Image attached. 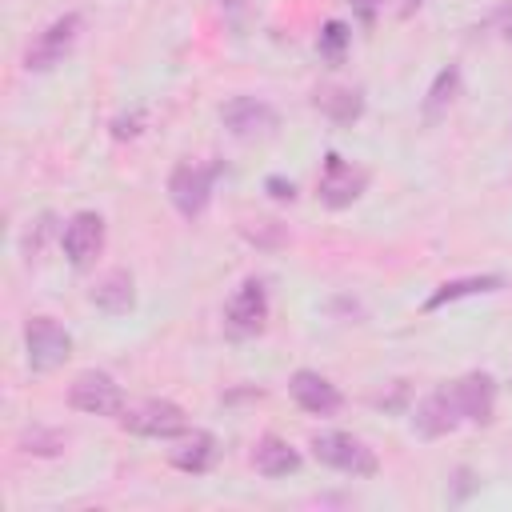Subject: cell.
Wrapping results in <instances>:
<instances>
[{"label":"cell","instance_id":"obj_1","mask_svg":"<svg viewBox=\"0 0 512 512\" xmlns=\"http://www.w3.org/2000/svg\"><path fill=\"white\" fill-rule=\"evenodd\" d=\"M216 172H220V164H192V160H180L172 168V176H168V200H172V208L184 220H196L208 208Z\"/></svg>","mask_w":512,"mask_h":512},{"label":"cell","instance_id":"obj_2","mask_svg":"<svg viewBox=\"0 0 512 512\" xmlns=\"http://www.w3.org/2000/svg\"><path fill=\"white\" fill-rule=\"evenodd\" d=\"M120 424H124V432L144 436V440H172V436L188 432V416L172 400H140L120 412Z\"/></svg>","mask_w":512,"mask_h":512},{"label":"cell","instance_id":"obj_3","mask_svg":"<svg viewBox=\"0 0 512 512\" xmlns=\"http://www.w3.org/2000/svg\"><path fill=\"white\" fill-rule=\"evenodd\" d=\"M80 28H84L80 12H64V16H56V20H52L44 32H36V40L28 44V52H24V68H28V72H48V68H56V64L76 48Z\"/></svg>","mask_w":512,"mask_h":512},{"label":"cell","instance_id":"obj_4","mask_svg":"<svg viewBox=\"0 0 512 512\" xmlns=\"http://www.w3.org/2000/svg\"><path fill=\"white\" fill-rule=\"evenodd\" d=\"M24 352L32 372H52L72 356V336L52 316H32L24 324Z\"/></svg>","mask_w":512,"mask_h":512},{"label":"cell","instance_id":"obj_5","mask_svg":"<svg viewBox=\"0 0 512 512\" xmlns=\"http://www.w3.org/2000/svg\"><path fill=\"white\" fill-rule=\"evenodd\" d=\"M312 456L336 472H348V476H372L376 472V452L364 440H356L352 432H316Z\"/></svg>","mask_w":512,"mask_h":512},{"label":"cell","instance_id":"obj_6","mask_svg":"<svg viewBox=\"0 0 512 512\" xmlns=\"http://www.w3.org/2000/svg\"><path fill=\"white\" fill-rule=\"evenodd\" d=\"M364 188H368V172L364 168H356L340 152H328L324 156L320 180H316V196H320L324 208H348L352 200H360Z\"/></svg>","mask_w":512,"mask_h":512},{"label":"cell","instance_id":"obj_7","mask_svg":"<svg viewBox=\"0 0 512 512\" xmlns=\"http://www.w3.org/2000/svg\"><path fill=\"white\" fill-rule=\"evenodd\" d=\"M220 120L236 140H264V136H272L280 128L276 108L268 100H260V96H232L220 108Z\"/></svg>","mask_w":512,"mask_h":512},{"label":"cell","instance_id":"obj_8","mask_svg":"<svg viewBox=\"0 0 512 512\" xmlns=\"http://www.w3.org/2000/svg\"><path fill=\"white\" fill-rule=\"evenodd\" d=\"M264 320H268V292H264V280L252 276V280H244L228 296V304H224V328H228V336L244 340V336H256L264 328Z\"/></svg>","mask_w":512,"mask_h":512},{"label":"cell","instance_id":"obj_9","mask_svg":"<svg viewBox=\"0 0 512 512\" xmlns=\"http://www.w3.org/2000/svg\"><path fill=\"white\" fill-rule=\"evenodd\" d=\"M68 404H72L76 412H88V416H120V412H124V392H120V384H116L108 372L88 368V372H80V376L72 380Z\"/></svg>","mask_w":512,"mask_h":512},{"label":"cell","instance_id":"obj_10","mask_svg":"<svg viewBox=\"0 0 512 512\" xmlns=\"http://www.w3.org/2000/svg\"><path fill=\"white\" fill-rule=\"evenodd\" d=\"M60 244H64L68 264L76 272H88L100 260V252H104V220H100V212H76V216H68V224L60 232Z\"/></svg>","mask_w":512,"mask_h":512},{"label":"cell","instance_id":"obj_11","mask_svg":"<svg viewBox=\"0 0 512 512\" xmlns=\"http://www.w3.org/2000/svg\"><path fill=\"white\" fill-rule=\"evenodd\" d=\"M456 408H460V420L468 424H488L492 412H496V380L488 372H464L460 380L448 384Z\"/></svg>","mask_w":512,"mask_h":512},{"label":"cell","instance_id":"obj_12","mask_svg":"<svg viewBox=\"0 0 512 512\" xmlns=\"http://www.w3.org/2000/svg\"><path fill=\"white\" fill-rule=\"evenodd\" d=\"M288 392H292V400H296V404H300L308 416H332V412L344 404L340 388H336L328 376L312 372V368H300V372H292V380H288Z\"/></svg>","mask_w":512,"mask_h":512},{"label":"cell","instance_id":"obj_13","mask_svg":"<svg viewBox=\"0 0 512 512\" xmlns=\"http://www.w3.org/2000/svg\"><path fill=\"white\" fill-rule=\"evenodd\" d=\"M412 424H416V432H420V436H428V440L448 436V432H456V428L464 424V420H460V408H456V400H452V392H448V384L432 388V392L416 404Z\"/></svg>","mask_w":512,"mask_h":512},{"label":"cell","instance_id":"obj_14","mask_svg":"<svg viewBox=\"0 0 512 512\" xmlns=\"http://www.w3.org/2000/svg\"><path fill=\"white\" fill-rule=\"evenodd\" d=\"M92 304H96L100 312H108V316H124V312L136 304V288H132V276H128L124 268H112V272H104V276L96 280V288H92Z\"/></svg>","mask_w":512,"mask_h":512},{"label":"cell","instance_id":"obj_15","mask_svg":"<svg viewBox=\"0 0 512 512\" xmlns=\"http://www.w3.org/2000/svg\"><path fill=\"white\" fill-rule=\"evenodd\" d=\"M252 464H256L260 476L280 480V476H288V472L300 468V452H296L288 440H280V436H264V440L256 444V452H252Z\"/></svg>","mask_w":512,"mask_h":512},{"label":"cell","instance_id":"obj_16","mask_svg":"<svg viewBox=\"0 0 512 512\" xmlns=\"http://www.w3.org/2000/svg\"><path fill=\"white\" fill-rule=\"evenodd\" d=\"M496 288H504V276H460V280H448V284H440L428 300H424V312H436V308H444V304H452V300H464V296H480V292H496Z\"/></svg>","mask_w":512,"mask_h":512},{"label":"cell","instance_id":"obj_17","mask_svg":"<svg viewBox=\"0 0 512 512\" xmlns=\"http://www.w3.org/2000/svg\"><path fill=\"white\" fill-rule=\"evenodd\" d=\"M456 92H460V68L448 64V68L436 72V80H432V88H428V96H424V120H440V116L452 108Z\"/></svg>","mask_w":512,"mask_h":512},{"label":"cell","instance_id":"obj_18","mask_svg":"<svg viewBox=\"0 0 512 512\" xmlns=\"http://www.w3.org/2000/svg\"><path fill=\"white\" fill-rule=\"evenodd\" d=\"M316 108H320L328 120H336V124H352V120L364 112V96H360L356 88H328V92L316 96Z\"/></svg>","mask_w":512,"mask_h":512},{"label":"cell","instance_id":"obj_19","mask_svg":"<svg viewBox=\"0 0 512 512\" xmlns=\"http://www.w3.org/2000/svg\"><path fill=\"white\" fill-rule=\"evenodd\" d=\"M212 456H216L212 432H192L180 448H172V464H176L180 472H204V468L212 464Z\"/></svg>","mask_w":512,"mask_h":512},{"label":"cell","instance_id":"obj_20","mask_svg":"<svg viewBox=\"0 0 512 512\" xmlns=\"http://www.w3.org/2000/svg\"><path fill=\"white\" fill-rule=\"evenodd\" d=\"M316 48H320V56H324V60L340 64V60H344V48H348V24H340V20H328V24L320 28V40H316Z\"/></svg>","mask_w":512,"mask_h":512},{"label":"cell","instance_id":"obj_21","mask_svg":"<svg viewBox=\"0 0 512 512\" xmlns=\"http://www.w3.org/2000/svg\"><path fill=\"white\" fill-rule=\"evenodd\" d=\"M264 188H268V196H272V200H292V196H296V184H292V180H284V176H268V180H264Z\"/></svg>","mask_w":512,"mask_h":512},{"label":"cell","instance_id":"obj_22","mask_svg":"<svg viewBox=\"0 0 512 512\" xmlns=\"http://www.w3.org/2000/svg\"><path fill=\"white\" fill-rule=\"evenodd\" d=\"M352 4V12L360 16V24H372L376 20V0H348Z\"/></svg>","mask_w":512,"mask_h":512},{"label":"cell","instance_id":"obj_23","mask_svg":"<svg viewBox=\"0 0 512 512\" xmlns=\"http://www.w3.org/2000/svg\"><path fill=\"white\" fill-rule=\"evenodd\" d=\"M504 40H508V44H512V20H508V24H504Z\"/></svg>","mask_w":512,"mask_h":512}]
</instances>
